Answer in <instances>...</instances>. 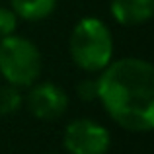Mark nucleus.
<instances>
[{"label": "nucleus", "mask_w": 154, "mask_h": 154, "mask_svg": "<svg viewBox=\"0 0 154 154\" xmlns=\"http://www.w3.org/2000/svg\"><path fill=\"white\" fill-rule=\"evenodd\" d=\"M57 0H12V10L18 18L27 22H39L53 14Z\"/></svg>", "instance_id": "nucleus-7"}, {"label": "nucleus", "mask_w": 154, "mask_h": 154, "mask_svg": "<svg viewBox=\"0 0 154 154\" xmlns=\"http://www.w3.org/2000/svg\"><path fill=\"white\" fill-rule=\"evenodd\" d=\"M27 107L37 119L41 121H55L66 111L68 107V96L60 86L53 82L31 84V90L26 98Z\"/></svg>", "instance_id": "nucleus-5"}, {"label": "nucleus", "mask_w": 154, "mask_h": 154, "mask_svg": "<svg viewBox=\"0 0 154 154\" xmlns=\"http://www.w3.org/2000/svg\"><path fill=\"white\" fill-rule=\"evenodd\" d=\"M63 143L70 154H107L111 137L103 125L92 119H76L66 125Z\"/></svg>", "instance_id": "nucleus-4"}, {"label": "nucleus", "mask_w": 154, "mask_h": 154, "mask_svg": "<svg viewBox=\"0 0 154 154\" xmlns=\"http://www.w3.org/2000/svg\"><path fill=\"white\" fill-rule=\"evenodd\" d=\"M78 96L84 102H92V100H98V78H86L78 84L76 88Z\"/></svg>", "instance_id": "nucleus-10"}, {"label": "nucleus", "mask_w": 154, "mask_h": 154, "mask_svg": "<svg viewBox=\"0 0 154 154\" xmlns=\"http://www.w3.org/2000/svg\"><path fill=\"white\" fill-rule=\"evenodd\" d=\"M41 53L26 37L8 35L0 39V74L8 84L27 88L41 74Z\"/></svg>", "instance_id": "nucleus-3"}, {"label": "nucleus", "mask_w": 154, "mask_h": 154, "mask_svg": "<svg viewBox=\"0 0 154 154\" xmlns=\"http://www.w3.org/2000/svg\"><path fill=\"white\" fill-rule=\"evenodd\" d=\"M70 57L82 70L102 72L113 59V37L98 18H84L70 33Z\"/></svg>", "instance_id": "nucleus-2"}, {"label": "nucleus", "mask_w": 154, "mask_h": 154, "mask_svg": "<svg viewBox=\"0 0 154 154\" xmlns=\"http://www.w3.org/2000/svg\"><path fill=\"white\" fill-rule=\"evenodd\" d=\"M23 103V98L20 94V88L14 84H6L0 88V113L2 115H10L16 113Z\"/></svg>", "instance_id": "nucleus-8"}, {"label": "nucleus", "mask_w": 154, "mask_h": 154, "mask_svg": "<svg viewBox=\"0 0 154 154\" xmlns=\"http://www.w3.org/2000/svg\"><path fill=\"white\" fill-rule=\"evenodd\" d=\"M98 100L119 127L148 133L154 127V68L127 57L109 63L98 76Z\"/></svg>", "instance_id": "nucleus-1"}, {"label": "nucleus", "mask_w": 154, "mask_h": 154, "mask_svg": "<svg viewBox=\"0 0 154 154\" xmlns=\"http://www.w3.org/2000/svg\"><path fill=\"white\" fill-rule=\"evenodd\" d=\"M18 26V16L10 8H0V39L8 37L16 31Z\"/></svg>", "instance_id": "nucleus-9"}, {"label": "nucleus", "mask_w": 154, "mask_h": 154, "mask_svg": "<svg viewBox=\"0 0 154 154\" xmlns=\"http://www.w3.org/2000/svg\"><path fill=\"white\" fill-rule=\"evenodd\" d=\"M154 14V0H111V16L121 26H140Z\"/></svg>", "instance_id": "nucleus-6"}]
</instances>
